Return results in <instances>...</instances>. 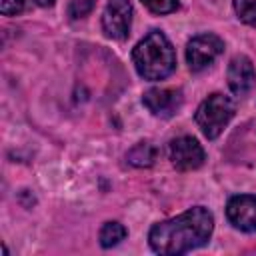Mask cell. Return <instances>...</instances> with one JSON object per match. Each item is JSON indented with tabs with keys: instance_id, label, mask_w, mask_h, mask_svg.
Masks as SVG:
<instances>
[{
	"instance_id": "obj_1",
	"label": "cell",
	"mask_w": 256,
	"mask_h": 256,
	"mask_svg": "<svg viewBox=\"0 0 256 256\" xmlns=\"http://www.w3.org/2000/svg\"><path fill=\"white\" fill-rule=\"evenodd\" d=\"M214 218L204 206H194L176 218L152 226L148 242L158 254H184L210 240Z\"/></svg>"
},
{
	"instance_id": "obj_2",
	"label": "cell",
	"mask_w": 256,
	"mask_h": 256,
	"mask_svg": "<svg viewBox=\"0 0 256 256\" xmlns=\"http://www.w3.org/2000/svg\"><path fill=\"white\" fill-rule=\"evenodd\" d=\"M132 62L146 80H162L176 68V54L170 40L160 32H148L132 50Z\"/></svg>"
},
{
	"instance_id": "obj_3",
	"label": "cell",
	"mask_w": 256,
	"mask_h": 256,
	"mask_svg": "<svg viewBox=\"0 0 256 256\" xmlns=\"http://www.w3.org/2000/svg\"><path fill=\"white\" fill-rule=\"evenodd\" d=\"M234 112H236L234 102L228 96L216 92V94H210L206 100H202V104L196 110V122L202 130V134L206 138L214 140L222 134L226 124L232 120Z\"/></svg>"
},
{
	"instance_id": "obj_4",
	"label": "cell",
	"mask_w": 256,
	"mask_h": 256,
	"mask_svg": "<svg viewBox=\"0 0 256 256\" xmlns=\"http://www.w3.org/2000/svg\"><path fill=\"white\" fill-rule=\"evenodd\" d=\"M224 50V42L216 34H200L194 36L186 46V60L190 70L198 72L210 66Z\"/></svg>"
},
{
	"instance_id": "obj_5",
	"label": "cell",
	"mask_w": 256,
	"mask_h": 256,
	"mask_svg": "<svg viewBox=\"0 0 256 256\" xmlns=\"http://www.w3.org/2000/svg\"><path fill=\"white\" fill-rule=\"evenodd\" d=\"M132 24V4L130 0H108L102 14V28L106 36L114 40H124Z\"/></svg>"
},
{
	"instance_id": "obj_6",
	"label": "cell",
	"mask_w": 256,
	"mask_h": 256,
	"mask_svg": "<svg viewBox=\"0 0 256 256\" xmlns=\"http://www.w3.org/2000/svg\"><path fill=\"white\" fill-rule=\"evenodd\" d=\"M170 160L178 170H196L204 162V150L192 136H180L170 142Z\"/></svg>"
},
{
	"instance_id": "obj_7",
	"label": "cell",
	"mask_w": 256,
	"mask_h": 256,
	"mask_svg": "<svg viewBox=\"0 0 256 256\" xmlns=\"http://www.w3.org/2000/svg\"><path fill=\"white\" fill-rule=\"evenodd\" d=\"M226 216L236 228L244 232H256V196L240 194L230 198L226 206Z\"/></svg>"
},
{
	"instance_id": "obj_8",
	"label": "cell",
	"mask_w": 256,
	"mask_h": 256,
	"mask_svg": "<svg viewBox=\"0 0 256 256\" xmlns=\"http://www.w3.org/2000/svg\"><path fill=\"white\" fill-rule=\"evenodd\" d=\"M256 82V70L248 56H234L228 64V86L236 96H246Z\"/></svg>"
},
{
	"instance_id": "obj_9",
	"label": "cell",
	"mask_w": 256,
	"mask_h": 256,
	"mask_svg": "<svg viewBox=\"0 0 256 256\" xmlns=\"http://www.w3.org/2000/svg\"><path fill=\"white\" fill-rule=\"evenodd\" d=\"M142 102L154 116L168 118L182 106V92L174 88H152L144 94Z\"/></svg>"
},
{
	"instance_id": "obj_10",
	"label": "cell",
	"mask_w": 256,
	"mask_h": 256,
	"mask_svg": "<svg viewBox=\"0 0 256 256\" xmlns=\"http://www.w3.org/2000/svg\"><path fill=\"white\" fill-rule=\"evenodd\" d=\"M128 162L138 166V168H148L154 164L156 160V148L150 142H138L128 154H126Z\"/></svg>"
},
{
	"instance_id": "obj_11",
	"label": "cell",
	"mask_w": 256,
	"mask_h": 256,
	"mask_svg": "<svg viewBox=\"0 0 256 256\" xmlns=\"http://www.w3.org/2000/svg\"><path fill=\"white\" fill-rule=\"evenodd\" d=\"M126 228L120 224V222H106L102 228H100V244L104 248H112L116 246L118 242H122L126 238Z\"/></svg>"
},
{
	"instance_id": "obj_12",
	"label": "cell",
	"mask_w": 256,
	"mask_h": 256,
	"mask_svg": "<svg viewBox=\"0 0 256 256\" xmlns=\"http://www.w3.org/2000/svg\"><path fill=\"white\" fill-rule=\"evenodd\" d=\"M234 10L244 24L256 28V0H234Z\"/></svg>"
},
{
	"instance_id": "obj_13",
	"label": "cell",
	"mask_w": 256,
	"mask_h": 256,
	"mask_svg": "<svg viewBox=\"0 0 256 256\" xmlns=\"http://www.w3.org/2000/svg\"><path fill=\"white\" fill-rule=\"evenodd\" d=\"M142 4L156 14H168L178 8V0H142Z\"/></svg>"
},
{
	"instance_id": "obj_14",
	"label": "cell",
	"mask_w": 256,
	"mask_h": 256,
	"mask_svg": "<svg viewBox=\"0 0 256 256\" xmlns=\"http://www.w3.org/2000/svg\"><path fill=\"white\" fill-rule=\"evenodd\" d=\"M94 4H96V0H72L68 14H70V18H84L94 8Z\"/></svg>"
},
{
	"instance_id": "obj_15",
	"label": "cell",
	"mask_w": 256,
	"mask_h": 256,
	"mask_svg": "<svg viewBox=\"0 0 256 256\" xmlns=\"http://www.w3.org/2000/svg\"><path fill=\"white\" fill-rule=\"evenodd\" d=\"M0 10L4 16H14L24 10V0H0Z\"/></svg>"
},
{
	"instance_id": "obj_16",
	"label": "cell",
	"mask_w": 256,
	"mask_h": 256,
	"mask_svg": "<svg viewBox=\"0 0 256 256\" xmlns=\"http://www.w3.org/2000/svg\"><path fill=\"white\" fill-rule=\"evenodd\" d=\"M34 2H36L38 6H44V8H46V6H52V4H54V0H34Z\"/></svg>"
}]
</instances>
